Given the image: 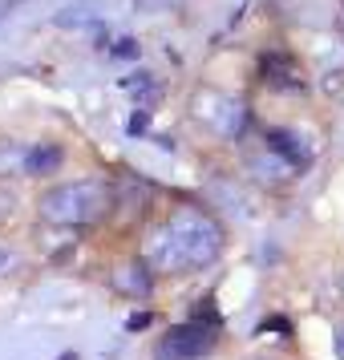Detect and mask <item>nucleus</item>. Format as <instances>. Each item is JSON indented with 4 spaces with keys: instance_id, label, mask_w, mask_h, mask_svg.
I'll list each match as a JSON object with an SVG mask.
<instances>
[{
    "instance_id": "6e6552de",
    "label": "nucleus",
    "mask_w": 344,
    "mask_h": 360,
    "mask_svg": "<svg viewBox=\"0 0 344 360\" xmlns=\"http://www.w3.org/2000/svg\"><path fill=\"white\" fill-rule=\"evenodd\" d=\"M195 320H198V324H207V328L219 324V316H215V304H211V300H203V304H198V316H195Z\"/></svg>"
},
{
    "instance_id": "0eeeda50",
    "label": "nucleus",
    "mask_w": 344,
    "mask_h": 360,
    "mask_svg": "<svg viewBox=\"0 0 344 360\" xmlns=\"http://www.w3.org/2000/svg\"><path fill=\"white\" fill-rule=\"evenodd\" d=\"M17 263H20V255L13 251V247H4L0 243V276H8V271H17Z\"/></svg>"
},
{
    "instance_id": "f257e3e1",
    "label": "nucleus",
    "mask_w": 344,
    "mask_h": 360,
    "mask_svg": "<svg viewBox=\"0 0 344 360\" xmlns=\"http://www.w3.org/2000/svg\"><path fill=\"white\" fill-rule=\"evenodd\" d=\"M219 255V227L198 211H179L154 239H150V263L179 271V267H203Z\"/></svg>"
},
{
    "instance_id": "f03ea898",
    "label": "nucleus",
    "mask_w": 344,
    "mask_h": 360,
    "mask_svg": "<svg viewBox=\"0 0 344 360\" xmlns=\"http://www.w3.org/2000/svg\"><path fill=\"white\" fill-rule=\"evenodd\" d=\"M110 207H114V191L101 179L65 182L41 195V214L49 223H94L101 214H110Z\"/></svg>"
},
{
    "instance_id": "20e7f679",
    "label": "nucleus",
    "mask_w": 344,
    "mask_h": 360,
    "mask_svg": "<svg viewBox=\"0 0 344 360\" xmlns=\"http://www.w3.org/2000/svg\"><path fill=\"white\" fill-rule=\"evenodd\" d=\"M61 162H65L61 146H33V150H25L20 170H25V174H33V179H45V174H57V166H61Z\"/></svg>"
},
{
    "instance_id": "39448f33",
    "label": "nucleus",
    "mask_w": 344,
    "mask_h": 360,
    "mask_svg": "<svg viewBox=\"0 0 344 360\" xmlns=\"http://www.w3.org/2000/svg\"><path fill=\"white\" fill-rule=\"evenodd\" d=\"M263 82L272 85V89H300V73L292 69V61L284 57V65H279V57H263Z\"/></svg>"
},
{
    "instance_id": "7ed1b4c3",
    "label": "nucleus",
    "mask_w": 344,
    "mask_h": 360,
    "mask_svg": "<svg viewBox=\"0 0 344 360\" xmlns=\"http://www.w3.org/2000/svg\"><path fill=\"white\" fill-rule=\"evenodd\" d=\"M211 344H215V328L191 320V324H174L170 328L163 340H158L154 356L158 360H198V356L211 352Z\"/></svg>"
},
{
    "instance_id": "423d86ee",
    "label": "nucleus",
    "mask_w": 344,
    "mask_h": 360,
    "mask_svg": "<svg viewBox=\"0 0 344 360\" xmlns=\"http://www.w3.org/2000/svg\"><path fill=\"white\" fill-rule=\"evenodd\" d=\"M267 146L276 150V154H288V158H292L295 166H304V162H308V154H300V146H295V138H292V134L272 130V134H267Z\"/></svg>"
},
{
    "instance_id": "1a4fd4ad",
    "label": "nucleus",
    "mask_w": 344,
    "mask_h": 360,
    "mask_svg": "<svg viewBox=\"0 0 344 360\" xmlns=\"http://www.w3.org/2000/svg\"><path fill=\"white\" fill-rule=\"evenodd\" d=\"M117 57H138V45L134 41H117Z\"/></svg>"
}]
</instances>
